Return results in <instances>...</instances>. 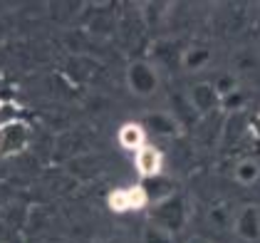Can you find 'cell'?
Returning a JSON list of instances; mask_svg holds the SVG:
<instances>
[{
    "instance_id": "obj_6",
    "label": "cell",
    "mask_w": 260,
    "mask_h": 243,
    "mask_svg": "<svg viewBox=\"0 0 260 243\" xmlns=\"http://www.w3.org/2000/svg\"><path fill=\"white\" fill-rule=\"evenodd\" d=\"M134 166H137V174L144 181L164 176V154H161V149H156L154 144H144L134 154Z\"/></svg>"
},
{
    "instance_id": "obj_5",
    "label": "cell",
    "mask_w": 260,
    "mask_h": 243,
    "mask_svg": "<svg viewBox=\"0 0 260 243\" xmlns=\"http://www.w3.org/2000/svg\"><path fill=\"white\" fill-rule=\"evenodd\" d=\"M233 233L245 243H260V208L255 203H245L236 211Z\"/></svg>"
},
{
    "instance_id": "obj_15",
    "label": "cell",
    "mask_w": 260,
    "mask_h": 243,
    "mask_svg": "<svg viewBox=\"0 0 260 243\" xmlns=\"http://www.w3.org/2000/svg\"><path fill=\"white\" fill-rule=\"evenodd\" d=\"M240 104H243V95H240V89H238V92L228 95V97L223 100L220 107H225V109H240Z\"/></svg>"
},
{
    "instance_id": "obj_10",
    "label": "cell",
    "mask_w": 260,
    "mask_h": 243,
    "mask_svg": "<svg viewBox=\"0 0 260 243\" xmlns=\"http://www.w3.org/2000/svg\"><path fill=\"white\" fill-rule=\"evenodd\" d=\"M211 60H213V52H211L208 47L193 45V47L183 50V55H181V67H183L186 72H201V70H206V67L211 65Z\"/></svg>"
},
{
    "instance_id": "obj_8",
    "label": "cell",
    "mask_w": 260,
    "mask_h": 243,
    "mask_svg": "<svg viewBox=\"0 0 260 243\" xmlns=\"http://www.w3.org/2000/svg\"><path fill=\"white\" fill-rule=\"evenodd\" d=\"M117 142H119L121 149L137 154L144 144H149V132L141 122H124L117 132Z\"/></svg>"
},
{
    "instance_id": "obj_2",
    "label": "cell",
    "mask_w": 260,
    "mask_h": 243,
    "mask_svg": "<svg viewBox=\"0 0 260 243\" xmlns=\"http://www.w3.org/2000/svg\"><path fill=\"white\" fill-rule=\"evenodd\" d=\"M32 139V129L30 124L20 117H10V119L0 122V157H15L22 154Z\"/></svg>"
},
{
    "instance_id": "obj_16",
    "label": "cell",
    "mask_w": 260,
    "mask_h": 243,
    "mask_svg": "<svg viewBox=\"0 0 260 243\" xmlns=\"http://www.w3.org/2000/svg\"><path fill=\"white\" fill-rule=\"evenodd\" d=\"M94 243H124L121 238H97Z\"/></svg>"
},
{
    "instance_id": "obj_4",
    "label": "cell",
    "mask_w": 260,
    "mask_h": 243,
    "mask_svg": "<svg viewBox=\"0 0 260 243\" xmlns=\"http://www.w3.org/2000/svg\"><path fill=\"white\" fill-rule=\"evenodd\" d=\"M107 206H109V211H114V214H129V211L149 208V199H146L144 186L137 184V186H124V189L112 191L109 199H107Z\"/></svg>"
},
{
    "instance_id": "obj_3",
    "label": "cell",
    "mask_w": 260,
    "mask_h": 243,
    "mask_svg": "<svg viewBox=\"0 0 260 243\" xmlns=\"http://www.w3.org/2000/svg\"><path fill=\"white\" fill-rule=\"evenodd\" d=\"M149 211H151V219H149V221L159 223V226L169 228V231L183 228V226H186V219H188L186 201L181 199L179 194L171 196V199H166V201L156 203V206H149Z\"/></svg>"
},
{
    "instance_id": "obj_17",
    "label": "cell",
    "mask_w": 260,
    "mask_h": 243,
    "mask_svg": "<svg viewBox=\"0 0 260 243\" xmlns=\"http://www.w3.org/2000/svg\"><path fill=\"white\" fill-rule=\"evenodd\" d=\"M191 243H206V241H203V238H193V241H191Z\"/></svg>"
},
{
    "instance_id": "obj_11",
    "label": "cell",
    "mask_w": 260,
    "mask_h": 243,
    "mask_svg": "<svg viewBox=\"0 0 260 243\" xmlns=\"http://www.w3.org/2000/svg\"><path fill=\"white\" fill-rule=\"evenodd\" d=\"M233 179L240 184V186H253V184L260 181V162L258 159H240L236 166H233Z\"/></svg>"
},
{
    "instance_id": "obj_12",
    "label": "cell",
    "mask_w": 260,
    "mask_h": 243,
    "mask_svg": "<svg viewBox=\"0 0 260 243\" xmlns=\"http://www.w3.org/2000/svg\"><path fill=\"white\" fill-rule=\"evenodd\" d=\"M144 191H146V199H149V206H156V203L166 201V199H171V196H176V186L169 181V179H151L149 186H144Z\"/></svg>"
},
{
    "instance_id": "obj_1",
    "label": "cell",
    "mask_w": 260,
    "mask_h": 243,
    "mask_svg": "<svg viewBox=\"0 0 260 243\" xmlns=\"http://www.w3.org/2000/svg\"><path fill=\"white\" fill-rule=\"evenodd\" d=\"M126 87L134 97H154L161 87V77L156 72V67L146 60H134L126 67Z\"/></svg>"
},
{
    "instance_id": "obj_14",
    "label": "cell",
    "mask_w": 260,
    "mask_h": 243,
    "mask_svg": "<svg viewBox=\"0 0 260 243\" xmlns=\"http://www.w3.org/2000/svg\"><path fill=\"white\" fill-rule=\"evenodd\" d=\"M213 87H216V92L220 95V100H225L228 95H233V92H238V82L236 77H231V75H220L213 80Z\"/></svg>"
},
{
    "instance_id": "obj_13",
    "label": "cell",
    "mask_w": 260,
    "mask_h": 243,
    "mask_svg": "<svg viewBox=\"0 0 260 243\" xmlns=\"http://www.w3.org/2000/svg\"><path fill=\"white\" fill-rule=\"evenodd\" d=\"M141 243H176V236H174V231L164 228L159 223L146 221L141 228Z\"/></svg>"
},
{
    "instance_id": "obj_7",
    "label": "cell",
    "mask_w": 260,
    "mask_h": 243,
    "mask_svg": "<svg viewBox=\"0 0 260 243\" xmlns=\"http://www.w3.org/2000/svg\"><path fill=\"white\" fill-rule=\"evenodd\" d=\"M188 104L199 114H211V112H216L220 104H223V100H220V95L216 92L213 82H196L188 89Z\"/></svg>"
},
{
    "instance_id": "obj_9",
    "label": "cell",
    "mask_w": 260,
    "mask_h": 243,
    "mask_svg": "<svg viewBox=\"0 0 260 243\" xmlns=\"http://www.w3.org/2000/svg\"><path fill=\"white\" fill-rule=\"evenodd\" d=\"M141 124L146 127V132H151L156 137H176L181 129L179 119L171 112H151V114H146V119Z\"/></svg>"
}]
</instances>
